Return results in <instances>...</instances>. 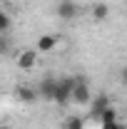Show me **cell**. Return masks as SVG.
Wrapping results in <instances>:
<instances>
[{
  "instance_id": "16",
  "label": "cell",
  "mask_w": 127,
  "mask_h": 129,
  "mask_svg": "<svg viewBox=\"0 0 127 129\" xmlns=\"http://www.w3.org/2000/svg\"><path fill=\"white\" fill-rule=\"evenodd\" d=\"M0 129H15V127H10V124H3V127H0Z\"/></svg>"
},
{
  "instance_id": "15",
  "label": "cell",
  "mask_w": 127,
  "mask_h": 129,
  "mask_svg": "<svg viewBox=\"0 0 127 129\" xmlns=\"http://www.w3.org/2000/svg\"><path fill=\"white\" fill-rule=\"evenodd\" d=\"M122 84H125V87H127V70H125V72H122Z\"/></svg>"
},
{
  "instance_id": "14",
  "label": "cell",
  "mask_w": 127,
  "mask_h": 129,
  "mask_svg": "<svg viewBox=\"0 0 127 129\" xmlns=\"http://www.w3.org/2000/svg\"><path fill=\"white\" fill-rule=\"evenodd\" d=\"M10 52V42L5 40V35H0V55H8Z\"/></svg>"
},
{
  "instance_id": "11",
  "label": "cell",
  "mask_w": 127,
  "mask_h": 129,
  "mask_svg": "<svg viewBox=\"0 0 127 129\" xmlns=\"http://www.w3.org/2000/svg\"><path fill=\"white\" fill-rule=\"evenodd\" d=\"M10 30H13V17L0 8V35H8Z\"/></svg>"
},
{
  "instance_id": "9",
  "label": "cell",
  "mask_w": 127,
  "mask_h": 129,
  "mask_svg": "<svg viewBox=\"0 0 127 129\" xmlns=\"http://www.w3.org/2000/svg\"><path fill=\"white\" fill-rule=\"evenodd\" d=\"M92 17H95L97 22H105V20L110 17V5H107V3H102V0L95 3V5H92Z\"/></svg>"
},
{
  "instance_id": "12",
  "label": "cell",
  "mask_w": 127,
  "mask_h": 129,
  "mask_svg": "<svg viewBox=\"0 0 127 129\" xmlns=\"http://www.w3.org/2000/svg\"><path fill=\"white\" fill-rule=\"evenodd\" d=\"M115 119H120L117 117V109H115V104H110L105 112L100 114V119H97V124H102V122H115Z\"/></svg>"
},
{
  "instance_id": "6",
  "label": "cell",
  "mask_w": 127,
  "mask_h": 129,
  "mask_svg": "<svg viewBox=\"0 0 127 129\" xmlns=\"http://www.w3.org/2000/svg\"><path fill=\"white\" fill-rule=\"evenodd\" d=\"M55 87H57V80H55V77H45V80H40V84H37L35 89H37V97H40V99L52 102V97H55Z\"/></svg>"
},
{
  "instance_id": "1",
  "label": "cell",
  "mask_w": 127,
  "mask_h": 129,
  "mask_svg": "<svg viewBox=\"0 0 127 129\" xmlns=\"http://www.w3.org/2000/svg\"><path fill=\"white\" fill-rule=\"evenodd\" d=\"M90 99H92V89H90V82H87V77H75L70 104H80V107H87V104H90Z\"/></svg>"
},
{
  "instance_id": "8",
  "label": "cell",
  "mask_w": 127,
  "mask_h": 129,
  "mask_svg": "<svg viewBox=\"0 0 127 129\" xmlns=\"http://www.w3.org/2000/svg\"><path fill=\"white\" fill-rule=\"evenodd\" d=\"M15 97L23 102V104H32L35 99H40V97H37V89L30 87V84H17L15 87Z\"/></svg>"
},
{
  "instance_id": "5",
  "label": "cell",
  "mask_w": 127,
  "mask_h": 129,
  "mask_svg": "<svg viewBox=\"0 0 127 129\" xmlns=\"http://www.w3.org/2000/svg\"><path fill=\"white\" fill-rule=\"evenodd\" d=\"M77 13H80V8L75 0H57V5H55V15L60 20H75Z\"/></svg>"
},
{
  "instance_id": "3",
  "label": "cell",
  "mask_w": 127,
  "mask_h": 129,
  "mask_svg": "<svg viewBox=\"0 0 127 129\" xmlns=\"http://www.w3.org/2000/svg\"><path fill=\"white\" fill-rule=\"evenodd\" d=\"M35 64H37V52H35V47L20 50V52L15 55V67H17V70H23V72L35 70Z\"/></svg>"
},
{
  "instance_id": "4",
  "label": "cell",
  "mask_w": 127,
  "mask_h": 129,
  "mask_svg": "<svg viewBox=\"0 0 127 129\" xmlns=\"http://www.w3.org/2000/svg\"><path fill=\"white\" fill-rule=\"evenodd\" d=\"M110 104H112L110 94H105V92L95 94L92 99H90V104H87V107H90V119H95V122H97V119H100V114L105 112V109H107Z\"/></svg>"
},
{
  "instance_id": "10",
  "label": "cell",
  "mask_w": 127,
  "mask_h": 129,
  "mask_svg": "<svg viewBox=\"0 0 127 129\" xmlns=\"http://www.w3.org/2000/svg\"><path fill=\"white\" fill-rule=\"evenodd\" d=\"M62 129H85V117H80V114H70V117L62 122Z\"/></svg>"
},
{
  "instance_id": "13",
  "label": "cell",
  "mask_w": 127,
  "mask_h": 129,
  "mask_svg": "<svg viewBox=\"0 0 127 129\" xmlns=\"http://www.w3.org/2000/svg\"><path fill=\"white\" fill-rule=\"evenodd\" d=\"M100 129H125V127L120 124V119H115V122H102Z\"/></svg>"
},
{
  "instance_id": "17",
  "label": "cell",
  "mask_w": 127,
  "mask_h": 129,
  "mask_svg": "<svg viewBox=\"0 0 127 129\" xmlns=\"http://www.w3.org/2000/svg\"><path fill=\"white\" fill-rule=\"evenodd\" d=\"M125 70H127V64H125Z\"/></svg>"
},
{
  "instance_id": "7",
  "label": "cell",
  "mask_w": 127,
  "mask_h": 129,
  "mask_svg": "<svg viewBox=\"0 0 127 129\" xmlns=\"http://www.w3.org/2000/svg\"><path fill=\"white\" fill-rule=\"evenodd\" d=\"M55 45H57V35H40L35 40V52L37 55H48V52L55 50Z\"/></svg>"
},
{
  "instance_id": "2",
  "label": "cell",
  "mask_w": 127,
  "mask_h": 129,
  "mask_svg": "<svg viewBox=\"0 0 127 129\" xmlns=\"http://www.w3.org/2000/svg\"><path fill=\"white\" fill-rule=\"evenodd\" d=\"M72 84H75V77H60V80H57L55 97H52V102H55L57 107H67V104H70V97H72Z\"/></svg>"
}]
</instances>
